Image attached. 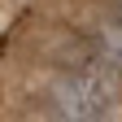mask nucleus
Returning <instances> with one entry per match:
<instances>
[{"label": "nucleus", "mask_w": 122, "mask_h": 122, "mask_svg": "<svg viewBox=\"0 0 122 122\" xmlns=\"http://www.w3.org/2000/svg\"><path fill=\"white\" fill-rule=\"evenodd\" d=\"M122 96V74L105 66L100 57H92L79 70H57L48 83V109L57 122H100L113 113Z\"/></svg>", "instance_id": "nucleus-1"}, {"label": "nucleus", "mask_w": 122, "mask_h": 122, "mask_svg": "<svg viewBox=\"0 0 122 122\" xmlns=\"http://www.w3.org/2000/svg\"><path fill=\"white\" fill-rule=\"evenodd\" d=\"M92 44H96V57L105 61V66H113V70L122 74V13H113V18L96 30Z\"/></svg>", "instance_id": "nucleus-2"}, {"label": "nucleus", "mask_w": 122, "mask_h": 122, "mask_svg": "<svg viewBox=\"0 0 122 122\" xmlns=\"http://www.w3.org/2000/svg\"><path fill=\"white\" fill-rule=\"evenodd\" d=\"M22 122H57V118H52V113H48V109H35V113H26V118H22Z\"/></svg>", "instance_id": "nucleus-3"}]
</instances>
